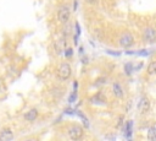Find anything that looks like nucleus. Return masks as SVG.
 <instances>
[{
  "label": "nucleus",
  "instance_id": "f257e3e1",
  "mask_svg": "<svg viewBox=\"0 0 156 141\" xmlns=\"http://www.w3.org/2000/svg\"><path fill=\"white\" fill-rule=\"evenodd\" d=\"M67 134H68V137L71 140H80L84 135V129L80 125L73 124L67 129Z\"/></svg>",
  "mask_w": 156,
  "mask_h": 141
},
{
  "label": "nucleus",
  "instance_id": "f03ea898",
  "mask_svg": "<svg viewBox=\"0 0 156 141\" xmlns=\"http://www.w3.org/2000/svg\"><path fill=\"white\" fill-rule=\"evenodd\" d=\"M71 72H72V69H71L69 64H68V63H62V64H60V66H58L56 74H57L58 80H61V81H66L67 78H69Z\"/></svg>",
  "mask_w": 156,
  "mask_h": 141
},
{
  "label": "nucleus",
  "instance_id": "7ed1b4c3",
  "mask_svg": "<svg viewBox=\"0 0 156 141\" xmlns=\"http://www.w3.org/2000/svg\"><path fill=\"white\" fill-rule=\"evenodd\" d=\"M69 17H71V11H69L68 6H66V5L60 6V9L57 10V20H58V22L65 25V23L68 22Z\"/></svg>",
  "mask_w": 156,
  "mask_h": 141
},
{
  "label": "nucleus",
  "instance_id": "20e7f679",
  "mask_svg": "<svg viewBox=\"0 0 156 141\" xmlns=\"http://www.w3.org/2000/svg\"><path fill=\"white\" fill-rule=\"evenodd\" d=\"M118 44L122 47V48H129L134 44V37L130 34V33H124L119 37L118 39Z\"/></svg>",
  "mask_w": 156,
  "mask_h": 141
},
{
  "label": "nucleus",
  "instance_id": "39448f33",
  "mask_svg": "<svg viewBox=\"0 0 156 141\" xmlns=\"http://www.w3.org/2000/svg\"><path fill=\"white\" fill-rule=\"evenodd\" d=\"M143 36H144V39H145L146 43L152 44V43L156 42V29L152 28V27H147V28H145Z\"/></svg>",
  "mask_w": 156,
  "mask_h": 141
},
{
  "label": "nucleus",
  "instance_id": "423d86ee",
  "mask_svg": "<svg viewBox=\"0 0 156 141\" xmlns=\"http://www.w3.org/2000/svg\"><path fill=\"white\" fill-rule=\"evenodd\" d=\"M150 102L147 99V97H141L139 103H138V110L140 114H146L150 110Z\"/></svg>",
  "mask_w": 156,
  "mask_h": 141
},
{
  "label": "nucleus",
  "instance_id": "0eeeda50",
  "mask_svg": "<svg viewBox=\"0 0 156 141\" xmlns=\"http://www.w3.org/2000/svg\"><path fill=\"white\" fill-rule=\"evenodd\" d=\"M13 139V134L10 129H4L0 131V140L1 141H10Z\"/></svg>",
  "mask_w": 156,
  "mask_h": 141
},
{
  "label": "nucleus",
  "instance_id": "6e6552de",
  "mask_svg": "<svg viewBox=\"0 0 156 141\" xmlns=\"http://www.w3.org/2000/svg\"><path fill=\"white\" fill-rule=\"evenodd\" d=\"M112 92H113L115 97H117V98H122L123 97V88L121 87V85L118 82H113V85H112Z\"/></svg>",
  "mask_w": 156,
  "mask_h": 141
},
{
  "label": "nucleus",
  "instance_id": "1a4fd4ad",
  "mask_svg": "<svg viewBox=\"0 0 156 141\" xmlns=\"http://www.w3.org/2000/svg\"><path fill=\"white\" fill-rule=\"evenodd\" d=\"M37 116H38V110L33 108V109H29L24 114V120H27V121H34L37 119Z\"/></svg>",
  "mask_w": 156,
  "mask_h": 141
},
{
  "label": "nucleus",
  "instance_id": "9d476101",
  "mask_svg": "<svg viewBox=\"0 0 156 141\" xmlns=\"http://www.w3.org/2000/svg\"><path fill=\"white\" fill-rule=\"evenodd\" d=\"M90 101H91V103H99V104L106 103V98H105V96H102V93H98V94H95Z\"/></svg>",
  "mask_w": 156,
  "mask_h": 141
},
{
  "label": "nucleus",
  "instance_id": "9b49d317",
  "mask_svg": "<svg viewBox=\"0 0 156 141\" xmlns=\"http://www.w3.org/2000/svg\"><path fill=\"white\" fill-rule=\"evenodd\" d=\"M146 72H147V75H156V60L151 61V63L147 65Z\"/></svg>",
  "mask_w": 156,
  "mask_h": 141
},
{
  "label": "nucleus",
  "instance_id": "f8f14e48",
  "mask_svg": "<svg viewBox=\"0 0 156 141\" xmlns=\"http://www.w3.org/2000/svg\"><path fill=\"white\" fill-rule=\"evenodd\" d=\"M132 128H133V121L129 120V121L127 123V126H126V136H127V137H129V136L132 135Z\"/></svg>",
  "mask_w": 156,
  "mask_h": 141
},
{
  "label": "nucleus",
  "instance_id": "ddd939ff",
  "mask_svg": "<svg viewBox=\"0 0 156 141\" xmlns=\"http://www.w3.org/2000/svg\"><path fill=\"white\" fill-rule=\"evenodd\" d=\"M124 70H126V72L128 74V75H130L132 74V71H133V66H132V64H126L124 65Z\"/></svg>",
  "mask_w": 156,
  "mask_h": 141
},
{
  "label": "nucleus",
  "instance_id": "4468645a",
  "mask_svg": "<svg viewBox=\"0 0 156 141\" xmlns=\"http://www.w3.org/2000/svg\"><path fill=\"white\" fill-rule=\"evenodd\" d=\"M147 137H149V139H152V140H155V139H156V135H155V129H154V128L149 130V135H147Z\"/></svg>",
  "mask_w": 156,
  "mask_h": 141
},
{
  "label": "nucleus",
  "instance_id": "2eb2a0df",
  "mask_svg": "<svg viewBox=\"0 0 156 141\" xmlns=\"http://www.w3.org/2000/svg\"><path fill=\"white\" fill-rule=\"evenodd\" d=\"M72 51H73V49H72V48H68V49H66L65 56H66V58H71V56H72Z\"/></svg>",
  "mask_w": 156,
  "mask_h": 141
},
{
  "label": "nucleus",
  "instance_id": "dca6fc26",
  "mask_svg": "<svg viewBox=\"0 0 156 141\" xmlns=\"http://www.w3.org/2000/svg\"><path fill=\"white\" fill-rule=\"evenodd\" d=\"M85 1H87L89 5H95V4L98 2V0H85Z\"/></svg>",
  "mask_w": 156,
  "mask_h": 141
},
{
  "label": "nucleus",
  "instance_id": "f3484780",
  "mask_svg": "<svg viewBox=\"0 0 156 141\" xmlns=\"http://www.w3.org/2000/svg\"><path fill=\"white\" fill-rule=\"evenodd\" d=\"M76 97H77V94H76V92H74V93H73V94H72V96L69 97V102L72 103V102H73V101L76 99Z\"/></svg>",
  "mask_w": 156,
  "mask_h": 141
},
{
  "label": "nucleus",
  "instance_id": "a211bd4d",
  "mask_svg": "<svg viewBox=\"0 0 156 141\" xmlns=\"http://www.w3.org/2000/svg\"><path fill=\"white\" fill-rule=\"evenodd\" d=\"M79 32H80V29H79V25H78V23H76V34L78 36V34H79Z\"/></svg>",
  "mask_w": 156,
  "mask_h": 141
}]
</instances>
